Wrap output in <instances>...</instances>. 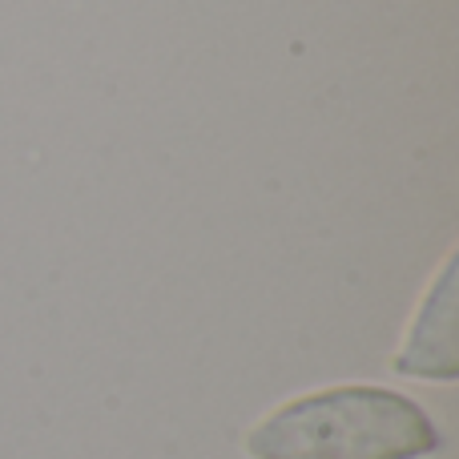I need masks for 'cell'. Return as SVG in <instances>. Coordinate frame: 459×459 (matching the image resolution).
Segmentation results:
<instances>
[{
	"mask_svg": "<svg viewBox=\"0 0 459 459\" xmlns=\"http://www.w3.org/2000/svg\"><path fill=\"white\" fill-rule=\"evenodd\" d=\"M439 447L420 403L383 387H334L278 407L246 436L254 459H420Z\"/></svg>",
	"mask_w": 459,
	"mask_h": 459,
	"instance_id": "1",
	"label": "cell"
},
{
	"mask_svg": "<svg viewBox=\"0 0 459 459\" xmlns=\"http://www.w3.org/2000/svg\"><path fill=\"white\" fill-rule=\"evenodd\" d=\"M395 367L403 375L455 379V262L452 258L444 262V274H439L436 290L423 302Z\"/></svg>",
	"mask_w": 459,
	"mask_h": 459,
	"instance_id": "2",
	"label": "cell"
}]
</instances>
